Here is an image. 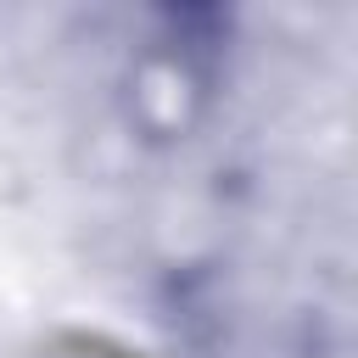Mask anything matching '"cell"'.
Masks as SVG:
<instances>
[{
  "label": "cell",
  "mask_w": 358,
  "mask_h": 358,
  "mask_svg": "<svg viewBox=\"0 0 358 358\" xmlns=\"http://www.w3.org/2000/svg\"><path fill=\"white\" fill-rule=\"evenodd\" d=\"M213 84H218V62L213 45L196 39L190 28H168L157 39L140 45V56L123 73V112L145 140H190L213 106Z\"/></svg>",
  "instance_id": "cell-1"
}]
</instances>
